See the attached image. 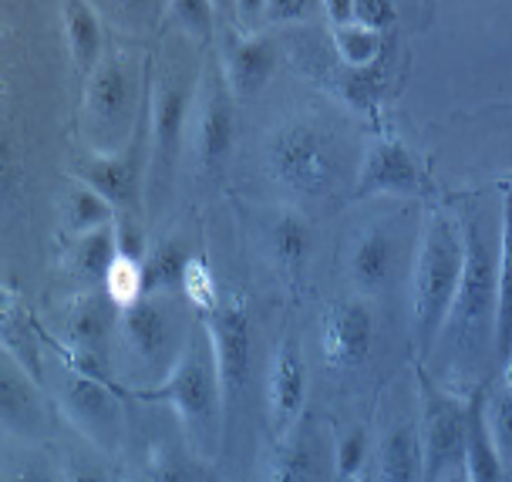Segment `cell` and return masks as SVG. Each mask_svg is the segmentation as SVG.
<instances>
[{"mask_svg": "<svg viewBox=\"0 0 512 482\" xmlns=\"http://www.w3.org/2000/svg\"><path fill=\"white\" fill-rule=\"evenodd\" d=\"M374 311L364 297L334 300L320 317V358L334 371L361 368L374 351Z\"/></svg>", "mask_w": 512, "mask_h": 482, "instance_id": "cell-12", "label": "cell"}, {"mask_svg": "<svg viewBox=\"0 0 512 482\" xmlns=\"http://www.w3.org/2000/svg\"><path fill=\"white\" fill-rule=\"evenodd\" d=\"M58 412L68 418V425L85 439L95 452H115L125 435V405L118 388L108 378L81 375V371L61 368L58 378Z\"/></svg>", "mask_w": 512, "mask_h": 482, "instance_id": "cell-8", "label": "cell"}, {"mask_svg": "<svg viewBox=\"0 0 512 482\" xmlns=\"http://www.w3.org/2000/svg\"><path fill=\"white\" fill-rule=\"evenodd\" d=\"M139 398L149 402H166L179 418L182 439L199 459H216L226 445V412H223V388H219L216 371V351L209 341L203 317H199L196 331L159 385L135 388Z\"/></svg>", "mask_w": 512, "mask_h": 482, "instance_id": "cell-1", "label": "cell"}, {"mask_svg": "<svg viewBox=\"0 0 512 482\" xmlns=\"http://www.w3.org/2000/svg\"><path fill=\"white\" fill-rule=\"evenodd\" d=\"M462 267V223L448 209H432L411 263V344L418 358H428L442 338V327L459 297Z\"/></svg>", "mask_w": 512, "mask_h": 482, "instance_id": "cell-2", "label": "cell"}, {"mask_svg": "<svg viewBox=\"0 0 512 482\" xmlns=\"http://www.w3.org/2000/svg\"><path fill=\"white\" fill-rule=\"evenodd\" d=\"M469 402L418 375V435L425 452V482H435L448 466H459L469 432Z\"/></svg>", "mask_w": 512, "mask_h": 482, "instance_id": "cell-10", "label": "cell"}, {"mask_svg": "<svg viewBox=\"0 0 512 482\" xmlns=\"http://www.w3.org/2000/svg\"><path fill=\"white\" fill-rule=\"evenodd\" d=\"M395 21H398V7L388 4V0H354V24L384 34Z\"/></svg>", "mask_w": 512, "mask_h": 482, "instance_id": "cell-38", "label": "cell"}, {"mask_svg": "<svg viewBox=\"0 0 512 482\" xmlns=\"http://www.w3.org/2000/svg\"><path fill=\"white\" fill-rule=\"evenodd\" d=\"M371 482H425V452L415 418H395L374 439Z\"/></svg>", "mask_w": 512, "mask_h": 482, "instance_id": "cell-20", "label": "cell"}, {"mask_svg": "<svg viewBox=\"0 0 512 482\" xmlns=\"http://www.w3.org/2000/svg\"><path fill=\"white\" fill-rule=\"evenodd\" d=\"M482 415H486L489 439L506 466H512V361L489 391H482Z\"/></svg>", "mask_w": 512, "mask_h": 482, "instance_id": "cell-26", "label": "cell"}, {"mask_svg": "<svg viewBox=\"0 0 512 482\" xmlns=\"http://www.w3.org/2000/svg\"><path fill=\"white\" fill-rule=\"evenodd\" d=\"M267 172L297 196H324L341 179V149L324 125L310 118H290L263 142Z\"/></svg>", "mask_w": 512, "mask_h": 482, "instance_id": "cell-6", "label": "cell"}, {"mask_svg": "<svg viewBox=\"0 0 512 482\" xmlns=\"http://www.w3.org/2000/svg\"><path fill=\"white\" fill-rule=\"evenodd\" d=\"M0 422L7 439L17 442H38L48 432V402L38 378L7 351L0 361Z\"/></svg>", "mask_w": 512, "mask_h": 482, "instance_id": "cell-17", "label": "cell"}, {"mask_svg": "<svg viewBox=\"0 0 512 482\" xmlns=\"http://www.w3.org/2000/svg\"><path fill=\"white\" fill-rule=\"evenodd\" d=\"M425 189L422 169H418L415 156L408 145L395 139V135H381L374 139L361 156L358 176H354V199L371 196H418Z\"/></svg>", "mask_w": 512, "mask_h": 482, "instance_id": "cell-14", "label": "cell"}, {"mask_svg": "<svg viewBox=\"0 0 512 482\" xmlns=\"http://www.w3.org/2000/svg\"><path fill=\"white\" fill-rule=\"evenodd\" d=\"M307 14H314V4L307 0H267V4H256V31H267V24H304Z\"/></svg>", "mask_w": 512, "mask_h": 482, "instance_id": "cell-36", "label": "cell"}, {"mask_svg": "<svg viewBox=\"0 0 512 482\" xmlns=\"http://www.w3.org/2000/svg\"><path fill=\"white\" fill-rule=\"evenodd\" d=\"M11 452L4 462V482H64L61 466H54L48 452H41L34 442L7 439Z\"/></svg>", "mask_w": 512, "mask_h": 482, "instance_id": "cell-30", "label": "cell"}, {"mask_svg": "<svg viewBox=\"0 0 512 482\" xmlns=\"http://www.w3.org/2000/svg\"><path fill=\"white\" fill-rule=\"evenodd\" d=\"M236 95L226 85L219 65H206L192 108V149L199 166L213 172L230 159L236 145Z\"/></svg>", "mask_w": 512, "mask_h": 482, "instance_id": "cell-11", "label": "cell"}, {"mask_svg": "<svg viewBox=\"0 0 512 482\" xmlns=\"http://www.w3.org/2000/svg\"><path fill=\"white\" fill-rule=\"evenodd\" d=\"M462 466L469 482H506V462H502L496 445L489 439L486 415H482V395H475L469 405V432H465Z\"/></svg>", "mask_w": 512, "mask_h": 482, "instance_id": "cell-24", "label": "cell"}, {"mask_svg": "<svg viewBox=\"0 0 512 482\" xmlns=\"http://www.w3.org/2000/svg\"><path fill=\"white\" fill-rule=\"evenodd\" d=\"M310 240H314V236H310V226L304 223V216H297V213L277 216L270 226V253H273V260H277V267L287 270V274H297L310 257Z\"/></svg>", "mask_w": 512, "mask_h": 482, "instance_id": "cell-27", "label": "cell"}, {"mask_svg": "<svg viewBox=\"0 0 512 482\" xmlns=\"http://www.w3.org/2000/svg\"><path fill=\"white\" fill-rule=\"evenodd\" d=\"M347 284L358 290V297L384 294L398 284L401 277V243L391 223H374L364 233L354 236L351 250L344 260Z\"/></svg>", "mask_w": 512, "mask_h": 482, "instance_id": "cell-15", "label": "cell"}, {"mask_svg": "<svg viewBox=\"0 0 512 482\" xmlns=\"http://www.w3.org/2000/svg\"><path fill=\"white\" fill-rule=\"evenodd\" d=\"M203 327L213 341L216 351V371L219 388H223V412H226V435L233 429L236 408L243 405L246 391H250L253 375V321L243 300L219 304L213 314L203 317Z\"/></svg>", "mask_w": 512, "mask_h": 482, "instance_id": "cell-9", "label": "cell"}, {"mask_svg": "<svg viewBox=\"0 0 512 482\" xmlns=\"http://www.w3.org/2000/svg\"><path fill=\"white\" fill-rule=\"evenodd\" d=\"M61 21H64V44H68L71 68L81 78H88L105 58V31H102L98 7L88 4V0H64Z\"/></svg>", "mask_w": 512, "mask_h": 482, "instance_id": "cell-21", "label": "cell"}, {"mask_svg": "<svg viewBox=\"0 0 512 482\" xmlns=\"http://www.w3.org/2000/svg\"><path fill=\"white\" fill-rule=\"evenodd\" d=\"M115 220H118L115 209L108 206L95 189L71 179V189H68V196H64V223H68L71 236L95 233V230H102V226H112Z\"/></svg>", "mask_w": 512, "mask_h": 482, "instance_id": "cell-28", "label": "cell"}, {"mask_svg": "<svg viewBox=\"0 0 512 482\" xmlns=\"http://www.w3.org/2000/svg\"><path fill=\"white\" fill-rule=\"evenodd\" d=\"M186 263L189 253L182 250L179 240H169L159 250H152L145 257V287H149V294H179Z\"/></svg>", "mask_w": 512, "mask_h": 482, "instance_id": "cell-31", "label": "cell"}, {"mask_svg": "<svg viewBox=\"0 0 512 482\" xmlns=\"http://www.w3.org/2000/svg\"><path fill=\"white\" fill-rule=\"evenodd\" d=\"M331 38L337 48V58L344 61L351 71H368L381 54V34L368 31L361 24H344V27H331Z\"/></svg>", "mask_w": 512, "mask_h": 482, "instance_id": "cell-33", "label": "cell"}, {"mask_svg": "<svg viewBox=\"0 0 512 482\" xmlns=\"http://www.w3.org/2000/svg\"><path fill=\"white\" fill-rule=\"evenodd\" d=\"M102 290L108 294V300H112V304L118 307V311H128V307H135L145 294H149V287H145V260L125 257V253H115L112 270H108Z\"/></svg>", "mask_w": 512, "mask_h": 482, "instance_id": "cell-32", "label": "cell"}, {"mask_svg": "<svg viewBox=\"0 0 512 482\" xmlns=\"http://www.w3.org/2000/svg\"><path fill=\"white\" fill-rule=\"evenodd\" d=\"M135 482H203V469H199V456L189 445L162 442L139 466Z\"/></svg>", "mask_w": 512, "mask_h": 482, "instance_id": "cell-25", "label": "cell"}, {"mask_svg": "<svg viewBox=\"0 0 512 482\" xmlns=\"http://www.w3.org/2000/svg\"><path fill=\"white\" fill-rule=\"evenodd\" d=\"M115 253H118V243H115V223H112L95 233L75 236L64 263H68V274H75L81 280V290H102L108 270H112Z\"/></svg>", "mask_w": 512, "mask_h": 482, "instance_id": "cell-23", "label": "cell"}, {"mask_svg": "<svg viewBox=\"0 0 512 482\" xmlns=\"http://www.w3.org/2000/svg\"><path fill=\"white\" fill-rule=\"evenodd\" d=\"M192 307L182 294H145L139 304L118 314V344L132 371L145 378H162L176 368L199 321L189 317Z\"/></svg>", "mask_w": 512, "mask_h": 482, "instance_id": "cell-5", "label": "cell"}, {"mask_svg": "<svg viewBox=\"0 0 512 482\" xmlns=\"http://www.w3.org/2000/svg\"><path fill=\"white\" fill-rule=\"evenodd\" d=\"M371 456H374V439L364 425L344 432L334 445V479L364 482L371 476Z\"/></svg>", "mask_w": 512, "mask_h": 482, "instance_id": "cell-29", "label": "cell"}, {"mask_svg": "<svg viewBox=\"0 0 512 482\" xmlns=\"http://www.w3.org/2000/svg\"><path fill=\"white\" fill-rule=\"evenodd\" d=\"M364 482H371V476H368V479H364Z\"/></svg>", "mask_w": 512, "mask_h": 482, "instance_id": "cell-41", "label": "cell"}, {"mask_svg": "<svg viewBox=\"0 0 512 482\" xmlns=\"http://www.w3.org/2000/svg\"><path fill=\"white\" fill-rule=\"evenodd\" d=\"M459 223L465 243V267L459 297H455L452 314H448L442 327V338H452V344L486 338L492 344V331H496V247L489 243L486 230H482V223L475 216H462Z\"/></svg>", "mask_w": 512, "mask_h": 482, "instance_id": "cell-7", "label": "cell"}, {"mask_svg": "<svg viewBox=\"0 0 512 482\" xmlns=\"http://www.w3.org/2000/svg\"><path fill=\"white\" fill-rule=\"evenodd\" d=\"M192 41L186 34H172L162 51V68L152 78L149 92V169H145V196H159L172 186L176 176L182 142L192 108H196V92L203 68L192 65Z\"/></svg>", "mask_w": 512, "mask_h": 482, "instance_id": "cell-3", "label": "cell"}, {"mask_svg": "<svg viewBox=\"0 0 512 482\" xmlns=\"http://www.w3.org/2000/svg\"><path fill=\"white\" fill-rule=\"evenodd\" d=\"M435 482H469V476H465V466L459 462V466H448Z\"/></svg>", "mask_w": 512, "mask_h": 482, "instance_id": "cell-39", "label": "cell"}, {"mask_svg": "<svg viewBox=\"0 0 512 482\" xmlns=\"http://www.w3.org/2000/svg\"><path fill=\"white\" fill-rule=\"evenodd\" d=\"M139 139L128 145L118 156H88L71 169V179L88 189H95L108 206L115 209V216H135V209L145 199V169L149 159H139Z\"/></svg>", "mask_w": 512, "mask_h": 482, "instance_id": "cell-13", "label": "cell"}, {"mask_svg": "<svg viewBox=\"0 0 512 482\" xmlns=\"http://www.w3.org/2000/svg\"><path fill=\"white\" fill-rule=\"evenodd\" d=\"M139 95L142 78L132 54L105 51L81 95V132L91 156H118L139 139Z\"/></svg>", "mask_w": 512, "mask_h": 482, "instance_id": "cell-4", "label": "cell"}, {"mask_svg": "<svg viewBox=\"0 0 512 482\" xmlns=\"http://www.w3.org/2000/svg\"><path fill=\"white\" fill-rule=\"evenodd\" d=\"M506 482H512V466H506Z\"/></svg>", "mask_w": 512, "mask_h": 482, "instance_id": "cell-40", "label": "cell"}, {"mask_svg": "<svg viewBox=\"0 0 512 482\" xmlns=\"http://www.w3.org/2000/svg\"><path fill=\"white\" fill-rule=\"evenodd\" d=\"M273 68H277V44H273L267 31H253V34L236 31L223 44V54H219V71H223L236 102L263 92L273 78Z\"/></svg>", "mask_w": 512, "mask_h": 482, "instance_id": "cell-19", "label": "cell"}, {"mask_svg": "<svg viewBox=\"0 0 512 482\" xmlns=\"http://www.w3.org/2000/svg\"><path fill=\"white\" fill-rule=\"evenodd\" d=\"M179 294L186 297V304L192 307V311L199 314H213L219 307V294H216V277L213 270L206 267L203 257H189L186 270H182V287Z\"/></svg>", "mask_w": 512, "mask_h": 482, "instance_id": "cell-34", "label": "cell"}, {"mask_svg": "<svg viewBox=\"0 0 512 482\" xmlns=\"http://www.w3.org/2000/svg\"><path fill=\"white\" fill-rule=\"evenodd\" d=\"M307 405V361L300 351V341L294 334H287L277 351L270 358L267 368V418L273 439H283L287 432H294L304 418Z\"/></svg>", "mask_w": 512, "mask_h": 482, "instance_id": "cell-16", "label": "cell"}, {"mask_svg": "<svg viewBox=\"0 0 512 482\" xmlns=\"http://www.w3.org/2000/svg\"><path fill=\"white\" fill-rule=\"evenodd\" d=\"M496 358L512 361V186L502 193L499 243H496V331H492Z\"/></svg>", "mask_w": 512, "mask_h": 482, "instance_id": "cell-22", "label": "cell"}, {"mask_svg": "<svg viewBox=\"0 0 512 482\" xmlns=\"http://www.w3.org/2000/svg\"><path fill=\"white\" fill-rule=\"evenodd\" d=\"M172 24H176L179 34H186L192 44L206 41L213 34V14L216 7L206 4V0H176V4L166 7Z\"/></svg>", "mask_w": 512, "mask_h": 482, "instance_id": "cell-35", "label": "cell"}, {"mask_svg": "<svg viewBox=\"0 0 512 482\" xmlns=\"http://www.w3.org/2000/svg\"><path fill=\"white\" fill-rule=\"evenodd\" d=\"M334 449H327L324 435L304 415L294 432H287L273 445L263 482H331Z\"/></svg>", "mask_w": 512, "mask_h": 482, "instance_id": "cell-18", "label": "cell"}, {"mask_svg": "<svg viewBox=\"0 0 512 482\" xmlns=\"http://www.w3.org/2000/svg\"><path fill=\"white\" fill-rule=\"evenodd\" d=\"M98 456H102V452H98ZM98 456L81 452V449H71L61 462L64 482H112V472H108V466Z\"/></svg>", "mask_w": 512, "mask_h": 482, "instance_id": "cell-37", "label": "cell"}]
</instances>
